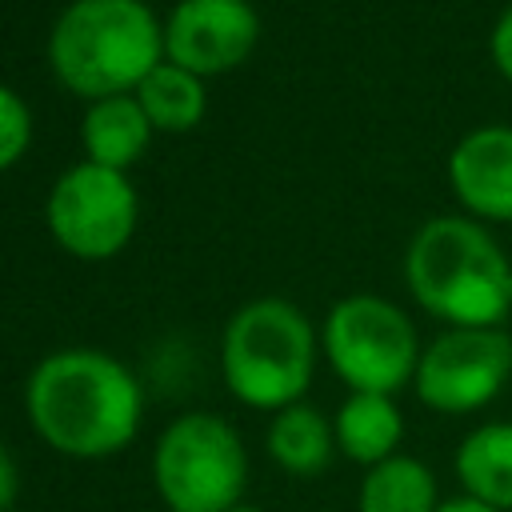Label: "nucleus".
I'll return each mask as SVG.
<instances>
[{
	"mask_svg": "<svg viewBox=\"0 0 512 512\" xmlns=\"http://www.w3.org/2000/svg\"><path fill=\"white\" fill-rule=\"evenodd\" d=\"M24 408L44 444L64 456L96 460L120 452L136 436L144 396L136 376L116 356L64 348L32 368Z\"/></svg>",
	"mask_w": 512,
	"mask_h": 512,
	"instance_id": "1",
	"label": "nucleus"
},
{
	"mask_svg": "<svg viewBox=\"0 0 512 512\" xmlns=\"http://www.w3.org/2000/svg\"><path fill=\"white\" fill-rule=\"evenodd\" d=\"M508 256L468 216L428 220L404 256V280L424 312L448 328H500L508 308Z\"/></svg>",
	"mask_w": 512,
	"mask_h": 512,
	"instance_id": "2",
	"label": "nucleus"
},
{
	"mask_svg": "<svg viewBox=\"0 0 512 512\" xmlns=\"http://www.w3.org/2000/svg\"><path fill=\"white\" fill-rule=\"evenodd\" d=\"M164 56V28L144 0H72L48 36V64L88 100L136 92Z\"/></svg>",
	"mask_w": 512,
	"mask_h": 512,
	"instance_id": "3",
	"label": "nucleus"
},
{
	"mask_svg": "<svg viewBox=\"0 0 512 512\" xmlns=\"http://www.w3.org/2000/svg\"><path fill=\"white\" fill-rule=\"evenodd\" d=\"M220 360L236 400L280 412L288 404H300L304 388L312 384L316 332L296 304L264 296L244 304L228 320Z\"/></svg>",
	"mask_w": 512,
	"mask_h": 512,
	"instance_id": "4",
	"label": "nucleus"
},
{
	"mask_svg": "<svg viewBox=\"0 0 512 512\" xmlns=\"http://www.w3.org/2000/svg\"><path fill=\"white\" fill-rule=\"evenodd\" d=\"M152 476L172 512H228L244 492L248 456L228 420L188 412L160 432Z\"/></svg>",
	"mask_w": 512,
	"mask_h": 512,
	"instance_id": "5",
	"label": "nucleus"
},
{
	"mask_svg": "<svg viewBox=\"0 0 512 512\" xmlns=\"http://www.w3.org/2000/svg\"><path fill=\"white\" fill-rule=\"evenodd\" d=\"M324 356L352 392L392 396L416 376L420 340L412 320L384 296H344L324 320Z\"/></svg>",
	"mask_w": 512,
	"mask_h": 512,
	"instance_id": "6",
	"label": "nucleus"
},
{
	"mask_svg": "<svg viewBox=\"0 0 512 512\" xmlns=\"http://www.w3.org/2000/svg\"><path fill=\"white\" fill-rule=\"evenodd\" d=\"M136 188L124 172L92 160L72 164L48 192V232L80 260L116 256L136 228Z\"/></svg>",
	"mask_w": 512,
	"mask_h": 512,
	"instance_id": "7",
	"label": "nucleus"
},
{
	"mask_svg": "<svg viewBox=\"0 0 512 512\" xmlns=\"http://www.w3.org/2000/svg\"><path fill=\"white\" fill-rule=\"evenodd\" d=\"M512 376V336L500 328H448L416 364L412 388L420 404L444 416H464L496 400Z\"/></svg>",
	"mask_w": 512,
	"mask_h": 512,
	"instance_id": "8",
	"label": "nucleus"
},
{
	"mask_svg": "<svg viewBox=\"0 0 512 512\" xmlns=\"http://www.w3.org/2000/svg\"><path fill=\"white\" fill-rule=\"evenodd\" d=\"M260 36V16L248 0H180L164 24V56L192 76L236 68Z\"/></svg>",
	"mask_w": 512,
	"mask_h": 512,
	"instance_id": "9",
	"label": "nucleus"
},
{
	"mask_svg": "<svg viewBox=\"0 0 512 512\" xmlns=\"http://www.w3.org/2000/svg\"><path fill=\"white\" fill-rule=\"evenodd\" d=\"M456 200L480 220H512V128H472L448 156Z\"/></svg>",
	"mask_w": 512,
	"mask_h": 512,
	"instance_id": "10",
	"label": "nucleus"
},
{
	"mask_svg": "<svg viewBox=\"0 0 512 512\" xmlns=\"http://www.w3.org/2000/svg\"><path fill=\"white\" fill-rule=\"evenodd\" d=\"M456 476L464 496L496 512H512V420L472 428L456 448Z\"/></svg>",
	"mask_w": 512,
	"mask_h": 512,
	"instance_id": "11",
	"label": "nucleus"
},
{
	"mask_svg": "<svg viewBox=\"0 0 512 512\" xmlns=\"http://www.w3.org/2000/svg\"><path fill=\"white\" fill-rule=\"evenodd\" d=\"M152 136V120L144 116L136 96H104L92 100L80 124V140H84V156L100 168H116L124 172Z\"/></svg>",
	"mask_w": 512,
	"mask_h": 512,
	"instance_id": "12",
	"label": "nucleus"
},
{
	"mask_svg": "<svg viewBox=\"0 0 512 512\" xmlns=\"http://www.w3.org/2000/svg\"><path fill=\"white\" fill-rule=\"evenodd\" d=\"M336 448L356 460V464H368L376 468L380 460L396 456V444L404 436V416L396 408L392 396H380V392H352L340 412H336Z\"/></svg>",
	"mask_w": 512,
	"mask_h": 512,
	"instance_id": "13",
	"label": "nucleus"
},
{
	"mask_svg": "<svg viewBox=\"0 0 512 512\" xmlns=\"http://www.w3.org/2000/svg\"><path fill=\"white\" fill-rule=\"evenodd\" d=\"M336 448V428L308 404H288L268 428V456L292 476H316L328 468Z\"/></svg>",
	"mask_w": 512,
	"mask_h": 512,
	"instance_id": "14",
	"label": "nucleus"
},
{
	"mask_svg": "<svg viewBox=\"0 0 512 512\" xmlns=\"http://www.w3.org/2000/svg\"><path fill=\"white\" fill-rule=\"evenodd\" d=\"M436 508H440V492L424 460L396 452L364 472L360 512H436Z\"/></svg>",
	"mask_w": 512,
	"mask_h": 512,
	"instance_id": "15",
	"label": "nucleus"
},
{
	"mask_svg": "<svg viewBox=\"0 0 512 512\" xmlns=\"http://www.w3.org/2000/svg\"><path fill=\"white\" fill-rule=\"evenodd\" d=\"M132 96L140 100L144 116L160 132H188L204 116V84H200V76H192V72H184L180 64H168V60H160L140 80V88Z\"/></svg>",
	"mask_w": 512,
	"mask_h": 512,
	"instance_id": "16",
	"label": "nucleus"
},
{
	"mask_svg": "<svg viewBox=\"0 0 512 512\" xmlns=\"http://www.w3.org/2000/svg\"><path fill=\"white\" fill-rule=\"evenodd\" d=\"M28 140H32V112L12 88L0 84V172L24 156Z\"/></svg>",
	"mask_w": 512,
	"mask_h": 512,
	"instance_id": "17",
	"label": "nucleus"
},
{
	"mask_svg": "<svg viewBox=\"0 0 512 512\" xmlns=\"http://www.w3.org/2000/svg\"><path fill=\"white\" fill-rule=\"evenodd\" d=\"M488 52H492V64L504 80H512V8L496 20L492 28V40H488Z\"/></svg>",
	"mask_w": 512,
	"mask_h": 512,
	"instance_id": "18",
	"label": "nucleus"
},
{
	"mask_svg": "<svg viewBox=\"0 0 512 512\" xmlns=\"http://www.w3.org/2000/svg\"><path fill=\"white\" fill-rule=\"evenodd\" d=\"M12 496H16V464H12L8 448L0 444V512L12 508Z\"/></svg>",
	"mask_w": 512,
	"mask_h": 512,
	"instance_id": "19",
	"label": "nucleus"
},
{
	"mask_svg": "<svg viewBox=\"0 0 512 512\" xmlns=\"http://www.w3.org/2000/svg\"><path fill=\"white\" fill-rule=\"evenodd\" d=\"M436 512H496V508H488V504H480L472 496H452V500H440Z\"/></svg>",
	"mask_w": 512,
	"mask_h": 512,
	"instance_id": "20",
	"label": "nucleus"
},
{
	"mask_svg": "<svg viewBox=\"0 0 512 512\" xmlns=\"http://www.w3.org/2000/svg\"><path fill=\"white\" fill-rule=\"evenodd\" d=\"M228 512H260V508H248V504H236V508H228Z\"/></svg>",
	"mask_w": 512,
	"mask_h": 512,
	"instance_id": "21",
	"label": "nucleus"
},
{
	"mask_svg": "<svg viewBox=\"0 0 512 512\" xmlns=\"http://www.w3.org/2000/svg\"><path fill=\"white\" fill-rule=\"evenodd\" d=\"M508 308H512V272H508Z\"/></svg>",
	"mask_w": 512,
	"mask_h": 512,
	"instance_id": "22",
	"label": "nucleus"
}]
</instances>
